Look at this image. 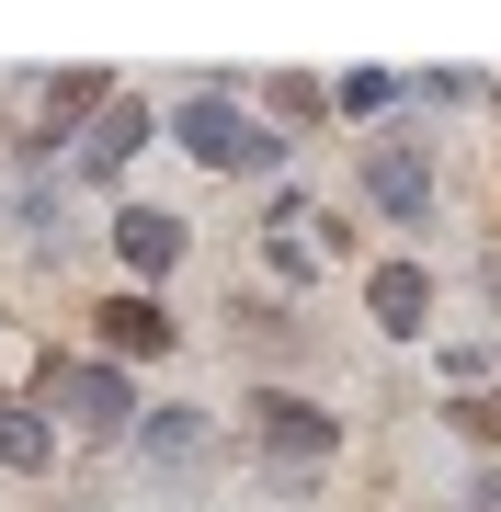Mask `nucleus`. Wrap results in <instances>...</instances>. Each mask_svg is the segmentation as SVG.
Listing matches in <instances>:
<instances>
[{
	"label": "nucleus",
	"mask_w": 501,
	"mask_h": 512,
	"mask_svg": "<svg viewBox=\"0 0 501 512\" xmlns=\"http://www.w3.org/2000/svg\"><path fill=\"white\" fill-rule=\"evenodd\" d=\"M183 148H194L205 171H274V160H285V137L262 126V114L217 103V92H205V103H183Z\"/></svg>",
	"instance_id": "obj_1"
},
{
	"label": "nucleus",
	"mask_w": 501,
	"mask_h": 512,
	"mask_svg": "<svg viewBox=\"0 0 501 512\" xmlns=\"http://www.w3.org/2000/svg\"><path fill=\"white\" fill-rule=\"evenodd\" d=\"M262 456H274V467H319V456H331V410H308V399H262Z\"/></svg>",
	"instance_id": "obj_2"
},
{
	"label": "nucleus",
	"mask_w": 501,
	"mask_h": 512,
	"mask_svg": "<svg viewBox=\"0 0 501 512\" xmlns=\"http://www.w3.org/2000/svg\"><path fill=\"white\" fill-rule=\"evenodd\" d=\"M57 410H69L80 421V433H126V376H114V365H69V376H57Z\"/></svg>",
	"instance_id": "obj_3"
},
{
	"label": "nucleus",
	"mask_w": 501,
	"mask_h": 512,
	"mask_svg": "<svg viewBox=\"0 0 501 512\" xmlns=\"http://www.w3.org/2000/svg\"><path fill=\"white\" fill-rule=\"evenodd\" d=\"M365 194L388 205L399 228H422V217H433V171L410 160V148H376V160H365Z\"/></svg>",
	"instance_id": "obj_4"
},
{
	"label": "nucleus",
	"mask_w": 501,
	"mask_h": 512,
	"mask_svg": "<svg viewBox=\"0 0 501 512\" xmlns=\"http://www.w3.org/2000/svg\"><path fill=\"white\" fill-rule=\"evenodd\" d=\"M114 251H126L137 274H171V262H183V217H160V205H126V217H114Z\"/></svg>",
	"instance_id": "obj_5"
},
{
	"label": "nucleus",
	"mask_w": 501,
	"mask_h": 512,
	"mask_svg": "<svg viewBox=\"0 0 501 512\" xmlns=\"http://www.w3.org/2000/svg\"><path fill=\"white\" fill-rule=\"evenodd\" d=\"M137 137H149V114H137V103H103V114H92V137H80V171H92V183H103V171H126V160H137Z\"/></svg>",
	"instance_id": "obj_6"
},
{
	"label": "nucleus",
	"mask_w": 501,
	"mask_h": 512,
	"mask_svg": "<svg viewBox=\"0 0 501 512\" xmlns=\"http://www.w3.org/2000/svg\"><path fill=\"white\" fill-rule=\"evenodd\" d=\"M365 308L388 319V330H422V308H433V285H422V262H376V285H365Z\"/></svg>",
	"instance_id": "obj_7"
},
{
	"label": "nucleus",
	"mask_w": 501,
	"mask_h": 512,
	"mask_svg": "<svg viewBox=\"0 0 501 512\" xmlns=\"http://www.w3.org/2000/svg\"><path fill=\"white\" fill-rule=\"evenodd\" d=\"M103 342L114 353H171V308H160V296H114V308H103Z\"/></svg>",
	"instance_id": "obj_8"
},
{
	"label": "nucleus",
	"mask_w": 501,
	"mask_h": 512,
	"mask_svg": "<svg viewBox=\"0 0 501 512\" xmlns=\"http://www.w3.org/2000/svg\"><path fill=\"white\" fill-rule=\"evenodd\" d=\"M205 456V410H160L149 421V467H194Z\"/></svg>",
	"instance_id": "obj_9"
},
{
	"label": "nucleus",
	"mask_w": 501,
	"mask_h": 512,
	"mask_svg": "<svg viewBox=\"0 0 501 512\" xmlns=\"http://www.w3.org/2000/svg\"><path fill=\"white\" fill-rule=\"evenodd\" d=\"M0 467H46V421L23 399H0Z\"/></svg>",
	"instance_id": "obj_10"
},
{
	"label": "nucleus",
	"mask_w": 501,
	"mask_h": 512,
	"mask_svg": "<svg viewBox=\"0 0 501 512\" xmlns=\"http://www.w3.org/2000/svg\"><path fill=\"white\" fill-rule=\"evenodd\" d=\"M456 421H467V433H479V444H501V399H467Z\"/></svg>",
	"instance_id": "obj_11"
},
{
	"label": "nucleus",
	"mask_w": 501,
	"mask_h": 512,
	"mask_svg": "<svg viewBox=\"0 0 501 512\" xmlns=\"http://www.w3.org/2000/svg\"><path fill=\"white\" fill-rule=\"evenodd\" d=\"M479 512H501V478H479Z\"/></svg>",
	"instance_id": "obj_12"
}]
</instances>
